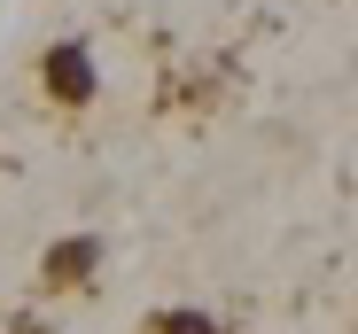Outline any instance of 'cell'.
Instances as JSON below:
<instances>
[{"instance_id": "1", "label": "cell", "mask_w": 358, "mask_h": 334, "mask_svg": "<svg viewBox=\"0 0 358 334\" xmlns=\"http://www.w3.org/2000/svg\"><path fill=\"white\" fill-rule=\"evenodd\" d=\"M31 86H39L47 109L78 117V109L101 101V63H94V47H86L78 31H63V39H47V47L31 54Z\"/></svg>"}, {"instance_id": "2", "label": "cell", "mask_w": 358, "mask_h": 334, "mask_svg": "<svg viewBox=\"0 0 358 334\" xmlns=\"http://www.w3.org/2000/svg\"><path fill=\"white\" fill-rule=\"evenodd\" d=\"M94 272H101V241H94V234H63V241H47V249H39V288H47V296L86 288Z\"/></svg>"}, {"instance_id": "3", "label": "cell", "mask_w": 358, "mask_h": 334, "mask_svg": "<svg viewBox=\"0 0 358 334\" xmlns=\"http://www.w3.org/2000/svg\"><path fill=\"white\" fill-rule=\"evenodd\" d=\"M148 334H218V319H210V311H187V303H171V311L148 319Z\"/></svg>"}]
</instances>
